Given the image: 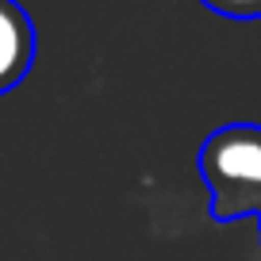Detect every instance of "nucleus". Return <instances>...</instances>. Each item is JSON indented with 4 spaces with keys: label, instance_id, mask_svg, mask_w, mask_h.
I'll return each instance as SVG.
<instances>
[{
    "label": "nucleus",
    "instance_id": "obj_1",
    "mask_svg": "<svg viewBox=\"0 0 261 261\" xmlns=\"http://www.w3.org/2000/svg\"><path fill=\"white\" fill-rule=\"evenodd\" d=\"M200 177L212 192V219L261 215V123H223L200 146Z\"/></svg>",
    "mask_w": 261,
    "mask_h": 261
},
{
    "label": "nucleus",
    "instance_id": "obj_2",
    "mask_svg": "<svg viewBox=\"0 0 261 261\" xmlns=\"http://www.w3.org/2000/svg\"><path fill=\"white\" fill-rule=\"evenodd\" d=\"M35 62V23L19 0H0V96L12 92Z\"/></svg>",
    "mask_w": 261,
    "mask_h": 261
},
{
    "label": "nucleus",
    "instance_id": "obj_3",
    "mask_svg": "<svg viewBox=\"0 0 261 261\" xmlns=\"http://www.w3.org/2000/svg\"><path fill=\"white\" fill-rule=\"evenodd\" d=\"M204 4L230 19H257L261 16V0H204Z\"/></svg>",
    "mask_w": 261,
    "mask_h": 261
},
{
    "label": "nucleus",
    "instance_id": "obj_4",
    "mask_svg": "<svg viewBox=\"0 0 261 261\" xmlns=\"http://www.w3.org/2000/svg\"><path fill=\"white\" fill-rule=\"evenodd\" d=\"M257 227H261V215H257Z\"/></svg>",
    "mask_w": 261,
    "mask_h": 261
}]
</instances>
